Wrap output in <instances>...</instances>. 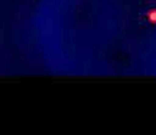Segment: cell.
<instances>
[{
    "mask_svg": "<svg viewBox=\"0 0 156 135\" xmlns=\"http://www.w3.org/2000/svg\"><path fill=\"white\" fill-rule=\"evenodd\" d=\"M149 18L153 21L156 20V10L152 11V12H149Z\"/></svg>",
    "mask_w": 156,
    "mask_h": 135,
    "instance_id": "1",
    "label": "cell"
}]
</instances>
